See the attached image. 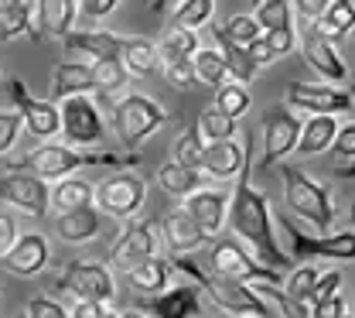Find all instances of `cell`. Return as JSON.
<instances>
[{"mask_svg":"<svg viewBox=\"0 0 355 318\" xmlns=\"http://www.w3.org/2000/svg\"><path fill=\"white\" fill-rule=\"evenodd\" d=\"M246 140V154L239 171L232 175L236 188L229 195V209H225V223L236 236H243V243L257 253V260H263L277 271L291 267V257L280 250L277 236H273V219H270V199L253 185V134H243Z\"/></svg>","mask_w":355,"mask_h":318,"instance_id":"6da1fadb","label":"cell"},{"mask_svg":"<svg viewBox=\"0 0 355 318\" xmlns=\"http://www.w3.org/2000/svg\"><path fill=\"white\" fill-rule=\"evenodd\" d=\"M137 154H110V151H86V147H76V144H55V140H44L35 151H28L21 161H10L7 168H24V171H35L44 182H58L65 175H76L79 168H137Z\"/></svg>","mask_w":355,"mask_h":318,"instance_id":"7a4b0ae2","label":"cell"},{"mask_svg":"<svg viewBox=\"0 0 355 318\" xmlns=\"http://www.w3.org/2000/svg\"><path fill=\"white\" fill-rule=\"evenodd\" d=\"M171 271H181L188 274L209 298H212V305L219 308V312H232V315H257V318H266L273 315L270 312V305H266L263 298L246 284V281H229V277H219V274L212 271H202L195 260H188V253H175L171 260Z\"/></svg>","mask_w":355,"mask_h":318,"instance_id":"3957f363","label":"cell"},{"mask_svg":"<svg viewBox=\"0 0 355 318\" xmlns=\"http://www.w3.org/2000/svg\"><path fill=\"white\" fill-rule=\"evenodd\" d=\"M280 178H284V202H287V209L297 219L311 223L318 233H328L335 226L338 212H335V199H331V192L324 185L314 182L308 171H301L294 165H284Z\"/></svg>","mask_w":355,"mask_h":318,"instance_id":"277c9868","label":"cell"},{"mask_svg":"<svg viewBox=\"0 0 355 318\" xmlns=\"http://www.w3.org/2000/svg\"><path fill=\"white\" fill-rule=\"evenodd\" d=\"M168 124L164 106H157L150 96L144 92H130L113 106V131L120 137V144L127 151H137L147 137H154L161 127Z\"/></svg>","mask_w":355,"mask_h":318,"instance_id":"5b68a950","label":"cell"},{"mask_svg":"<svg viewBox=\"0 0 355 318\" xmlns=\"http://www.w3.org/2000/svg\"><path fill=\"white\" fill-rule=\"evenodd\" d=\"M92 202L110 219H133L147 202V182L133 171H120L106 182L92 185Z\"/></svg>","mask_w":355,"mask_h":318,"instance_id":"8992f818","label":"cell"},{"mask_svg":"<svg viewBox=\"0 0 355 318\" xmlns=\"http://www.w3.org/2000/svg\"><path fill=\"white\" fill-rule=\"evenodd\" d=\"M284 229H287V236H291V253L297 257V260H311V257H331V260H338V264H349L355 253V229L345 226L338 229V233H321V236H308L304 229L294 226V219L291 216H284Z\"/></svg>","mask_w":355,"mask_h":318,"instance_id":"52a82bcc","label":"cell"},{"mask_svg":"<svg viewBox=\"0 0 355 318\" xmlns=\"http://www.w3.org/2000/svg\"><path fill=\"white\" fill-rule=\"evenodd\" d=\"M209 267H212V274L229 277V281H246V284L270 281V284H280V271L263 264V260H257L253 253H246L243 243H236V240H219V243L212 246Z\"/></svg>","mask_w":355,"mask_h":318,"instance_id":"ba28073f","label":"cell"},{"mask_svg":"<svg viewBox=\"0 0 355 318\" xmlns=\"http://www.w3.org/2000/svg\"><path fill=\"white\" fill-rule=\"evenodd\" d=\"M3 86H7V96L14 103V113L21 117V124H24L28 134L38 137V140H51L55 134H62V120H58L55 99L51 103L48 99H35V92L28 90L21 79H7Z\"/></svg>","mask_w":355,"mask_h":318,"instance_id":"9c48e42d","label":"cell"},{"mask_svg":"<svg viewBox=\"0 0 355 318\" xmlns=\"http://www.w3.org/2000/svg\"><path fill=\"white\" fill-rule=\"evenodd\" d=\"M58 120H62V134L69 144L76 147H92L106 137V124L96 110V103L89 99V92H76V96H65L62 106H58Z\"/></svg>","mask_w":355,"mask_h":318,"instance_id":"30bf717a","label":"cell"},{"mask_svg":"<svg viewBox=\"0 0 355 318\" xmlns=\"http://www.w3.org/2000/svg\"><path fill=\"white\" fill-rule=\"evenodd\" d=\"M58 291H69L76 298H92V301H113L116 298V281L113 271H106L103 264L92 260H69L62 274L55 277Z\"/></svg>","mask_w":355,"mask_h":318,"instance_id":"8fae6325","label":"cell"},{"mask_svg":"<svg viewBox=\"0 0 355 318\" xmlns=\"http://www.w3.org/2000/svg\"><path fill=\"white\" fill-rule=\"evenodd\" d=\"M157 240H161V219H140V223L123 226L116 243L110 246V267L120 274L137 267L140 260L157 253Z\"/></svg>","mask_w":355,"mask_h":318,"instance_id":"7c38bea8","label":"cell"},{"mask_svg":"<svg viewBox=\"0 0 355 318\" xmlns=\"http://www.w3.org/2000/svg\"><path fill=\"white\" fill-rule=\"evenodd\" d=\"M0 202L3 206H14L35 219L48 216V182L38 178L35 171H24V168H7V175L0 178Z\"/></svg>","mask_w":355,"mask_h":318,"instance_id":"4fadbf2b","label":"cell"},{"mask_svg":"<svg viewBox=\"0 0 355 318\" xmlns=\"http://www.w3.org/2000/svg\"><path fill=\"white\" fill-rule=\"evenodd\" d=\"M301 120L291 113V106H273L263 113V168L270 171L273 165H280L287 154H294Z\"/></svg>","mask_w":355,"mask_h":318,"instance_id":"5bb4252c","label":"cell"},{"mask_svg":"<svg viewBox=\"0 0 355 318\" xmlns=\"http://www.w3.org/2000/svg\"><path fill=\"white\" fill-rule=\"evenodd\" d=\"M284 103L304 113H352V96L345 90H331L321 83H291Z\"/></svg>","mask_w":355,"mask_h":318,"instance_id":"9a60e30c","label":"cell"},{"mask_svg":"<svg viewBox=\"0 0 355 318\" xmlns=\"http://www.w3.org/2000/svg\"><path fill=\"white\" fill-rule=\"evenodd\" d=\"M137 312H150L161 318H188L202 315V287L198 284H181L171 291H157V294H144L133 301Z\"/></svg>","mask_w":355,"mask_h":318,"instance_id":"2e32d148","label":"cell"},{"mask_svg":"<svg viewBox=\"0 0 355 318\" xmlns=\"http://www.w3.org/2000/svg\"><path fill=\"white\" fill-rule=\"evenodd\" d=\"M48 257L51 250L42 233H24V236H14V243L0 253V264L14 277H35L48 267Z\"/></svg>","mask_w":355,"mask_h":318,"instance_id":"e0dca14e","label":"cell"},{"mask_svg":"<svg viewBox=\"0 0 355 318\" xmlns=\"http://www.w3.org/2000/svg\"><path fill=\"white\" fill-rule=\"evenodd\" d=\"M198 226L202 233L209 236V240H216L225 226V209H229V195L219 192V188H195V192H188L184 195V206H181Z\"/></svg>","mask_w":355,"mask_h":318,"instance_id":"ac0fdd59","label":"cell"},{"mask_svg":"<svg viewBox=\"0 0 355 318\" xmlns=\"http://www.w3.org/2000/svg\"><path fill=\"white\" fill-rule=\"evenodd\" d=\"M301 55H304V62H308L321 79H328V83H335V86H342V83L349 79V69H345L342 55L335 51V42L324 38V35H318L314 28H308V31L301 35Z\"/></svg>","mask_w":355,"mask_h":318,"instance_id":"d6986e66","label":"cell"},{"mask_svg":"<svg viewBox=\"0 0 355 318\" xmlns=\"http://www.w3.org/2000/svg\"><path fill=\"white\" fill-rule=\"evenodd\" d=\"M79 21V3L76 0H35V24L38 35L48 38H65Z\"/></svg>","mask_w":355,"mask_h":318,"instance_id":"ffe728a7","label":"cell"},{"mask_svg":"<svg viewBox=\"0 0 355 318\" xmlns=\"http://www.w3.org/2000/svg\"><path fill=\"white\" fill-rule=\"evenodd\" d=\"M99 229H103V212H99L92 202L76 206V209H65V212H58V219H55V233H58L65 243H89V240L99 236Z\"/></svg>","mask_w":355,"mask_h":318,"instance_id":"44dd1931","label":"cell"},{"mask_svg":"<svg viewBox=\"0 0 355 318\" xmlns=\"http://www.w3.org/2000/svg\"><path fill=\"white\" fill-rule=\"evenodd\" d=\"M120 38L123 35H113V31H69L62 38V48L83 62H96V58H110L120 51Z\"/></svg>","mask_w":355,"mask_h":318,"instance_id":"7402d4cb","label":"cell"},{"mask_svg":"<svg viewBox=\"0 0 355 318\" xmlns=\"http://www.w3.org/2000/svg\"><path fill=\"white\" fill-rule=\"evenodd\" d=\"M243 154H246V140L236 144L232 137L225 140H209L205 151H202V175L209 178H232L243 165Z\"/></svg>","mask_w":355,"mask_h":318,"instance_id":"603a6c76","label":"cell"},{"mask_svg":"<svg viewBox=\"0 0 355 318\" xmlns=\"http://www.w3.org/2000/svg\"><path fill=\"white\" fill-rule=\"evenodd\" d=\"M335 134H338V113H311L308 120L301 124V131H297L294 151H297L301 158L324 154L328 144L335 140Z\"/></svg>","mask_w":355,"mask_h":318,"instance_id":"cb8c5ba5","label":"cell"},{"mask_svg":"<svg viewBox=\"0 0 355 318\" xmlns=\"http://www.w3.org/2000/svg\"><path fill=\"white\" fill-rule=\"evenodd\" d=\"M161 236L168 243L171 253H195L202 243H209V236L202 233V226L181 209V212H168L161 219Z\"/></svg>","mask_w":355,"mask_h":318,"instance_id":"d4e9b609","label":"cell"},{"mask_svg":"<svg viewBox=\"0 0 355 318\" xmlns=\"http://www.w3.org/2000/svg\"><path fill=\"white\" fill-rule=\"evenodd\" d=\"M120 65L127 69V76L147 79L157 72L161 58H157V42L150 38H120V51H116Z\"/></svg>","mask_w":355,"mask_h":318,"instance_id":"484cf974","label":"cell"},{"mask_svg":"<svg viewBox=\"0 0 355 318\" xmlns=\"http://www.w3.org/2000/svg\"><path fill=\"white\" fill-rule=\"evenodd\" d=\"M76 92H96L92 90V65L83 58H65L51 72V99H65Z\"/></svg>","mask_w":355,"mask_h":318,"instance_id":"4316f807","label":"cell"},{"mask_svg":"<svg viewBox=\"0 0 355 318\" xmlns=\"http://www.w3.org/2000/svg\"><path fill=\"white\" fill-rule=\"evenodd\" d=\"M123 277H127V284H130L133 291H140V294H157V291H164V284H168V277H171V264H168V257L150 253V257L140 260L137 267L123 271Z\"/></svg>","mask_w":355,"mask_h":318,"instance_id":"83f0119b","label":"cell"},{"mask_svg":"<svg viewBox=\"0 0 355 318\" xmlns=\"http://www.w3.org/2000/svg\"><path fill=\"white\" fill-rule=\"evenodd\" d=\"M212 38H216V48L222 51V62H225V72H229V79H232V83H243V86H250V83L257 79V72H260V69L250 62L246 45H239V42L225 38L219 28H212Z\"/></svg>","mask_w":355,"mask_h":318,"instance_id":"f1b7e54d","label":"cell"},{"mask_svg":"<svg viewBox=\"0 0 355 318\" xmlns=\"http://www.w3.org/2000/svg\"><path fill=\"white\" fill-rule=\"evenodd\" d=\"M17 38H31L38 42V24H35V7L31 3H0V42H17Z\"/></svg>","mask_w":355,"mask_h":318,"instance_id":"f546056e","label":"cell"},{"mask_svg":"<svg viewBox=\"0 0 355 318\" xmlns=\"http://www.w3.org/2000/svg\"><path fill=\"white\" fill-rule=\"evenodd\" d=\"M355 24V7L352 0H328V7L311 21V28L318 31V35H324V38H345L349 31H352Z\"/></svg>","mask_w":355,"mask_h":318,"instance_id":"4dcf8cb0","label":"cell"},{"mask_svg":"<svg viewBox=\"0 0 355 318\" xmlns=\"http://www.w3.org/2000/svg\"><path fill=\"white\" fill-rule=\"evenodd\" d=\"M191 69H195V79H198V86H222L225 79H229V72H225V62H222V51L219 48H195L191 51Z\"/></svg>","mask_w":355,"mask_h":318,"instance_id":"1f68e13d","label":"cell"},{"mask_svg":"<svg viewBox=\"0 0 355 318\" xmlns=\"http://www.w3.org/2000/svg\"><path fill=\"white\" fill-rule=\"evenodd\" d=\"M48 202H51L58 212L76 209V206H86V202H92V185L83 182V178H76V175H65V178H58L55 188H48Z\"/></svg>","mask_w":355,"mask_h":318,"instance_id":"d6a6232c","label":"cell"},{"mask_svg":"<svg viewBox=\"0 0 355 318\" xmlns=\"http://www.w3.org/2000/svg\"><path fill=\"white\" fill-rule=\"evenodd\" d=\"M157 182H161V188H164L168 195L184 199L188 192H195V188L202 185V171H198V168H184V165L171 161V165H161V168H157Z\"/></svg>","mask_w":355,"mask_h":318,"instance_id":"836d02e7","label":"cell"},{"mask_svg":"<svg viewBox=\"0 0 355 318\" xmlns=\"http://www.w3.org/2000/svg\"><path fill=\"white\" fill-rule=\"evenodd\" d=\"M89 65H92V90L103 92V96L120 92L123 86H127V79H130L116 55H110V58H96V62H89Z\"/></svg>","mask_w":355,"mask_h":318,"instance_id":"e575fe53","label":"cell"},{"mask_svg":"<svg viewBox=\"0 0 355 318\" xmlns=\"http://www.w3.org/2000/svg\"><path fill=\"white\" fill-rule=\"evenodd\" d=\"M198 45H202V42H198V31L181 28V24H171V28L161 35L157 58H191V51Z\"/></svg>","mask_w":355,"mask_h":318,"instance_id":"d590c367","label":"cell"},{"mask_svg":"<svg viewBox=\"0 0 355 318\" xmlns=\"http://www.w3.org/2000/svg\"><path fill=\"white\" fill-rule=\"evenodd\" d=\"M331 158H335V178H352V158H355V127L352 124H338V134L328 144Z\"/></svg>","mask_w":355,"mask_h":318,"instance_id":"8d00e7d4","label":"cell"},{"mask_svg":"<svg viewBox=\"0 0 355 318\" xmlns=\"http://www.w3.org/2000/svg\"><path fill=\"white\" fill-rule=\"evenodd\" d=\"M250 103L253 99H250V90L243 83H222V86H216V110H222L232 120L246 117L250 113Z\"/></svg>","mask_w":355,"mask_h":318,"instance_id":"74e56055","label":"cell"},{"mask_svg":"<svg viewBox=\"0 0 355 318\" xmlns=\"http://www.w3.org/2000/svg\"><path fill=\"white\" fill-rule=\"evenodd\" d=\"M314 281H318V271L314 267H297V271H291L287 277V284H284V294L308 315V305H311V287H314Z\"/></svg>","mask_w":355,"mask_h":318,"instance_id":"f35d334b","label":"cell"},{"mask_svg":"<svg viewBox=\"0 0 355 318\" xmlns=\"http://www.w3.org/2000/svg\"><path fill=\"white\" fill-rule=\"evenodd\" d=\"M202 151H205V140H202V134H198V127L184 131V134L175 140V147H171V154H175L178 165H184V168H198V171H202Z\"/></svg>","mask_w":355,"mask_h":318,"instance_id":"ab89813d","label":"cell"},{"mask_svg":"<svg viewBox=\"0 0 355 318\" xmlns=\"http://www.w3.org/2000/svg\"><path fill=\"white\" fill-rule=\"evenodd\" d=\"M198 134H202L205 144H209V140H225V137L236 134V120L225 117L216 106H209V110H202V117H198Z\"/></svg>","mask_w":355,"mask_h":318,"instance_id":"60d3db41","label":"cell"},{"mask_svg":"<svg viewBox=\"0 0 355 318\" xmlns=\"http://www.w3.org/2000/svg\"><path fill=\"white\" fill-rule=\"evenodd\" d=\"M212 10H216V0H181V7L175 10V24L198 31V28L209 24Z\"/></svg>","mask_w":355,"mask_h":318,"instance_id":"b9f144b4","label":"cell"},{"mask_svg":"<svg viewBox=\"0 0 355 318\" xmlns=\"http://www.w3.org/2000/svg\"><path fill=\"white\" fill-rule=\"evenodd\" d=\"M257 24H260V31H270V28H280V24H291V0H260V7H257Z\"/></svg>","mask_w":355,"mask_h":318,"instance_id":"7bdbcfd3","label":"cell"},{"mask_svg":"<svg viewBox=\"0 0 355 318\" xmlns=\"http://www.w3.org/2000/svg\"><path fill=\"white\" fill-rule=\"evenodd\" d=\"M157 69L164 72V79H168L171 86H178V90H195V86H198L195 69H191V58H161Z\"/></svg>","mask_w":355,"mask_h":318,"instance_id":"ee69618b","label":"cell"},{"mask_svg":"<svg viewBox=\"0 0 355 318\" xmlns=\"http://www.w3.org/2000/svg\"><path fill=\"white\" fill-rule=\"evenodd\" d=\"M225 38H232V42H239V45H246V42H253L257 35H260V24H257V17L253 14H236V17H229L225 24L219 28Z\"/></svg>","mask_w":355,"mask_h":318,"instance_id":"f6af8a7d","label":"cell"},{"mask_svg":"<svg viewBox=\"0 0 355 318\" xmlns=\"http://www.w3.org/2000/svg\"><path fill=\"white\" fill-rule=\"evenodd\" d=\"M266 45H270V51L280 58V55H291L294 48H297V31H294V24H280V28H270V31H263Z\"/></svg>","mask_w":355,"mask_h":318,"instance_id":"bcb514c9","label":"cell"},{"mask_svg":"<svg viewBox=\"0 0 355 318\" xmlns=\"http://www.w3.org/2000/svg\"><path fill=\"white\" fill-rule=\"evenodd\" d=\"M338 287H342V274H338V271L318 274V281H314V287H311V305H308V312L314 308V305H321L324 298L338 294Z\"/></svg>","mask_w":355,"mask_h":318,"instance_id":"7dc6e473","label":"cell"},{"mask_svg":"<svg viewBox=\"0 0 355 318\" xmlns=\"http://www.w3.org/2000/svg\"><path fill=\"white\" fill-rule=\"evenodd\" d=\"M24 312L31 318H65L69 315V308H65L62 301H51V298H44V294L31 298V301L24 305Z\"/></svg>","mask_w":355,"mask_h":318,"instance_id":"c3c4849f","label":"cell"},{"mask_svg":"<svg viewBox=\"0 0 355 318\" xmlns=\"http://www.w3.org/2000/svg\"><path fill=\"white\" fill-rule=\"evenodd\" d=\"M17 134H21V117L14 110H0V154H7L14 147Z\"/></svg>","mask_w":355,"mask_h":318,"instance_id":"681fc988","label":"cell"},{"mask_svg":"<svg viewBox=\"0 0 355 318\" xmlns=\"http://www.w3.org/2000/svg\"><path fill=\"white\" fill-rule=\"evenodd\" d=\"M69 315H76V318H106V315H113V308H110V301L76 298V305L69 308Z\"/></svg>","mask_w":355,"mask_h":318,"instance_id":"f907efd6","label":"cell"},{"mask_svg":"<svg viewBox=\"0 0 355 318\" xmlns=\"http://www.w3.org/2000/svg\"><path fill=\"white\" fill-rule=\"evenodd\" d=\"M76 3H79V14L92 17V21H103V17H110L120 7V0H76Z\"/></svg>","mask_w":355,"mask_h":318,"instance_id":"816d5d0a","label":"cell"},{"mask_svg":"<svg viewBox=\"0 0 355 318\" xmlns=\"http://www.w3.org/2000/svg\"><path fill=\"white\" fill-rule=\"evenodd\" d=\"M246 55H250V62L257 65V69H263V65H270L277 55L270 51V45H266V38H263V31L253 38V42H246Z\"/></svg>","mask_w":355,"mask_h":318,"instance_id":"f5cc1de1","label":"cell"},{"mask_svg":"<svg viewBox=\"0 0 355 318\" xmlns=\"http://www.w3.org/2000/svg\"><path fill=\"white\" fill-rule=\"evenodd\" d=\"M349 312V305H345V298H338V294H331V298H324L321 305H314L308 315L314 318H342Z\"/></svg>","mask_w":355,"mask_h":318,"instance_id":"db71d44e","label":"cell"},{"mask_svg":"<svg viewBox=\"0 0 355 318\" xmlns=\"http://www.w3.org/2000/svg\"><path fill=\"white\" fill-rule=\"evenodd\" d=\"M291 3H297V14L308 17V21H314V17L328 7V0H291Z\"/></svg>","mask_w":355,"mask_h":318,"instance_id":"11a10c76","label":"cell"},{"mask_svg":"<svg viewBox=\"0 0 355 318\" xmlns=\"http://www.w3.org/2000/svg\"><path fill=\"white\" fill-rule=\"evenodd\" d=\"M14 236H17V226H14V219L0 212V253H3V250H7L10 243H14Z\"/></svg>","mask_w":355,"mask_h":318,"instance_id":"9f6ffc18","label":"cell"},{"mask_svg":"<svg viewBox=\"0 0 355 318\" xmlns=\"http://www.w3.org/2000/svg\"><path fill=\"white\" fill-rule=\"evenodd\" d=\"M171 3H181V0H150V10H168Z\"/></svg>","mask_w":355,"mask_h":318,"instance_id":"6f0895ef","label":"cell"},{"mask_svg":"<svg viewBox=\"0 0 355 318\" xmlns=\"http://www.w3.org/2000/svg\"><path fill=\"white\" fill-rule=\"evenodd\" d=\"M0 3H7V7H14V3H35V0H0Z\"/></svg>","mask_w":355,"mask_h":318,"instance_id":"680465c9","label":"cell"}]
</instances>
